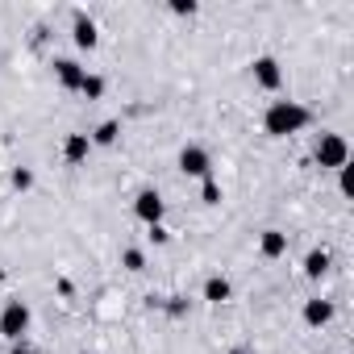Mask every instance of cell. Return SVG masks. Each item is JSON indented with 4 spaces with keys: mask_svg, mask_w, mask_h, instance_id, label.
<instances>
[{
    "mask_svg": "<svg viewBox=\"0 0 354 354\" xmlns=\"http://www.w3.org/2000/svg\"><path fill=\"white\" fill-rule=\"evenodd\" d=\"M308 121H313V113H308L304 104H296V100H275V104L263 113V129H267L271 138H288V133H300Z\"/></svg>",
    "mask_w": 354,
    "mask_h": 354,
    "instance_id": "1",
    "label": "cell"
},
{
    "mask_svg": "<svg viewBox=\"0 0 354 354\" xmlns=\"http://www.w3.org/2000/svg\"><path fill=\"white\" fill-rule=\"evenodd\" d=\"M313 158H317L321 167H329V171H342V167L350 162V146H346L342 133H321L317 146H313Z\"/></svg>",
    "mask_w": 354,
    "mask_h": 354,
    "instance_id": "2",
    "label": "cell"
},
{
    "mask_svg": "<svg viewBox=\"0 0 354 354\" xmlns=\"http://www.w3.org/2000/svg\"><path fill=\"white\" fill-rule=\"evenodd\" d=\"M30 329V304L26 300H9L5 313H0V333L9 342H21V333Z\"/></svg>",
    "mask_w": 354,
    "mask_h": 354,
    "instance_id": "3",
    "label": "cell"
},
{
    "mask_svg": "<svg viewBox=\"0 0 354 354\" xmlns=\"http://www.w3.org/2000/svg\"><path fill=\"white\" fill-rule=\"evenodd\" d=\"M180 171L192 175V180H209V171H213V158L205 146H184L180 150Z\"/></svg>",
    "mask_w": 354,
    "mask_h": 354,
    "instance_id": "4",
    "label": "cell"
},
{
    "mask_svg": "<svg viewBox=\"0 0 354 354\" xmlns=\"http://www.w3.org/2000/svg\"><path fill=\"white\" fill-rule=\"evenodd\" d=\"M162 213H167V205H162V196L158 192H138L133 196V217L138 221H146V225H162Z\"/></svg>",
    "mask_w": 354,
    "mask_h": 354,
    "instance_id": "5",
    "label": "cell"
},
{
    "mask_svg": "<svg viewBox=\"0 0 354 354\" xmlns=\"http://www.w3.org/2000/svg\"><path fill=\"white\" fill-rule=\"evenodd\" d=\"M250 67H254V84H259V88L275 92V88L283 84V71H279V63H275L271 55H259V59H254Z\"/></svg>",
    "mask_w": 354,
    "mask_h": 354,
    "instance_id": "6",
    "label": "cell"
},
{
    "mask_svg": "<svg viewBox=\"0 0 354 354\" xmlns=\"http://www.w3.org/2000/svg\"><path fill=\"white\" fill-rule=\"evenodd\" d=\"M71 38H75V46H80V50H92V46L100 42L96 21H92V17H84V13H75V21H71Z\"/></svg>",
    "mask_w": 354,
    "mask_h": 354,
    "instance_id": "7",
    "label": "cell"
},
{
    "mask_svg": "<svg viewBox=\"0 0 354 354\" xmlns=\"http://www.w3.org/2000/svg\"><path fill=\"white\" fill-rule=\"evenodd\" d=\"M55 75H59V84L67 88V92H80V84H84V67L75 63V59H55Z\"/></svg>",
    "mask_w": 354,
    "mask_h": 354,
    "instance_id": "8",
    "label": "cell"
},
{
    "mask_svg": "<svg viewBox=\"0 0 354 354\" xmlns=\"http://www.w3.org/2000/svg\"><path fill=\"white\" fill-rule=\"evenodd\" d=\"M329 321H333V304H329V300H321V296L304 300V325L321 329V325H329Z\"/></svg>",
    "mask_w": 354,
    "mask_h": 354,
    "instance_id": "9",
    "label": "cell"
},
{
    "mask_svg": "<svg viewBox=\"0 0 354 354\" xmlns=\"http://www.w3.org/2000/svg\"><path fill=\"white\" fill-rule=\"evenodd\" d=\"M88 150H92V138H88V133H67V142H63V158H67L71 167H80V162L88 158Z\"/></svg>",
    "mask_w": 354,
    "mask_h": 354,
    "instance_id": "10",
    "label": "cell"
},
{
    "mask_svg": "<svg viewBox=\"0 0 354 354\" xmlns=\"http://www.w3.org/2000/svg\"><path fill=\"white\" fill-rule=\"evenodd\" d=\"M259 250H263V259H283V254H288V234H279V230H263Z\"/></svg>",
    "mask_w": 354,
    "mask_h": 354,
    "instance_id": "11",
    "label": "cell"
},
{
    "mask_svg": "<svg viewBox=\"0 0 354 354\" xmlns=\"http://www.w3.org/2000/svg\"><path fill=\"white\" fill-rule=\"evenodd\" d=\"M234 296V288H230V279H221V275H213V279H205V300L209 304H225Z\"/></svg>",
    "mask_w": 354,
    "mask_h": 354,
    "instance_id": "12",
    "label": "cell"
},
{
    "mask_svg": "<svg viewBox=\"0 0 354 354\" xmlns=\"http://www.w3.org/2000/svg\"><path fill=\"white\" fill-rule=\"evenodd\" d=\"M325 271H329V254H325V250H308V254H304V275H308V279H321Z\"/></svg>",
    "mask_w": 354,
    "mask_h": 354,
    "instance_id": "13",
    "label": "cell"
},
{
    "mask_svg": "<svg viewBox=\"0 0 354 354\" xmlns=\"http://www.w3.org/2000/svg\"><path fill=\"white\" fill-rule=\"evenodd\" d=\"M117 133H121V125H117V121H104V125H96L92 146H113V142H117Z\"/></svg>",
    "mask_w": 354,
    "mask_h": 354,
    "instance_id": "14",
    "label": "cell"
},
{
    "mask_svg": "<svg viewBox=\"0 0 354 354\" xmlns=\"http://www.w3.org/2000/svg\"><path fill=\"white\" fill-rule=\"evenodd\" d=\"M80 92H84L88 100H96V96H104V80H100V75H84V84H80Z\"/></svg>",
    "mask_w": 354,
    "mask_h": 354,
    "instance_id": "15",
    "label": "cell"
},
{
    "mask_svg": "<svg viewBox=\"0 0 354 354\" xmlns=\"http://www.w3.org/2000/svg\"><path fill=\"white\" fill-rule=\"evenodd\" d=\"M201 192H205V205H217L221 201V188H217L213 175H209V180H201Z\"/></svg>",
    "mask_w": 354,
    "mask_h": 354,
    "instance_id": "16",
    "label": "cell"
},
{
    "mask_svg": "<svg viewBox=\"0 0 354 354\" xmlns=\"http://www.w3.org/2000/svg\"><path fill=\"white\" fill-rule=\"evenodd\" d=\"M13 188H21V192L34 188V171H30V167H17V171H13Z\"/></svg>",
    "mask_w": 354,
    "mask_h": 354,
    "instance_id": "17",
    "label": "cell"
},
{
    "mask_svg": "<svg viewBox=\"0 0 354 354\" xmlns=\"http://www.w3.org/2000/svg\"><path fill=\"white\" fill-rule=\"evenodd\" d=\"M121 263H125L129 271H142V267H146V259H142V250H125V254H121Z\"/></svg>",
    "mask_w": 354,
    "mask_h": 354,
    "instance_id": "18",
    "label": "cell"
},
{
    "mask_svg": "<svg viewBox=\"0 0 354 354\" xmlns=\"http://www.w3.org/2000/svg\"><path fill=\"white\" fill-rule=\"evenodd\" d=\"M342 192H346V196H350V192H354V175H350V162H346V167H342Z\"/></svg>",
    "mask_w": 354,
    "mask_h": 354,
    "instance_id": "19",
    "label": "cell"
},
{
    "mask_svg": "<svg viewBox=\"0 0 354 354\" xmlns=\"http://www.w3.org/2000/svg\"><path fill=\"white\" fill-rule=\"evenodd\" d=\"M171 9H175V13H188V17L196 13V5H192V0H175V5H171Z\"/></svg>",
    "mask_w": 354,
    "mask_h": 354,
    "instance_id": "20",
    "label": "cell"
},
{
    "mask_svg": "<svg viewBox=\"0 0 354 354\" xmlns=\"http://www.w3.org/2000/svg\"><path fill=\"white\" fill-rule=\"evenodd\" d=\"M13 354H34L30 346H21V342H13Z\"/></svg>",
    "mask_w": 354,
    "mask_h": 354,
    "instance_id": "21",
    "label": "cell"
},
{
    "mask_svg": "<svg viewBox=\"0 0 354 354\" xmlns=\"http://www.w3.org/2000/svg\"><path fill=\"white\" fill-rule=\"evenodd\" d=\"M230 354H250V350H246V346H234V350H230Z\"/></svg>",
    "mask_w": 354,
    "mask_h": 354,
    "instance_id": "22",
    "label": "cell"
}]
</instances>
